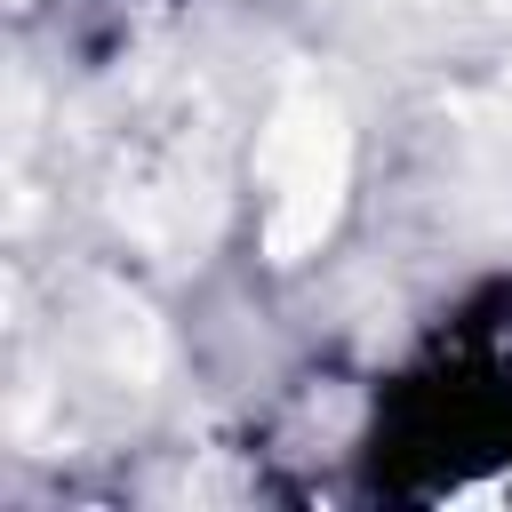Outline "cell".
<instances>
[{
	"label": "cell",
	"mask_w": 512,
	"mask_h": 512,
	"mask_svg": "<svg viewBox=\"0 0 512 512\" xmlns=\"http://www.w3.org/2000/svg\"><path fill=\"white\" fill-rule=\"evenodd\" d=\"M264 168H272V248L296 256L304 240H320V224H328V208H336V184H344L336 104H328V96H296V104L272 120Z\"/></svg>",
	"instance_id": "6da1fadb"
}]
</instances>
